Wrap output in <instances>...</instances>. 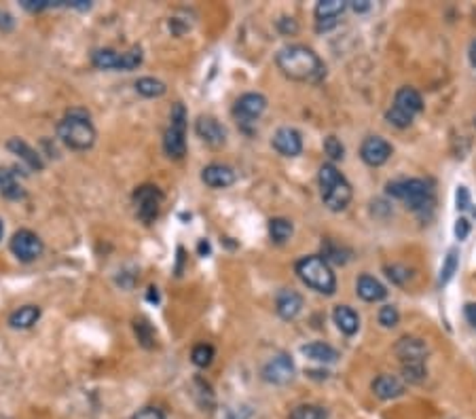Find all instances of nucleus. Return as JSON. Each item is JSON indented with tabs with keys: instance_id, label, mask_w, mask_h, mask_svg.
Wrapping results in <instances>:
<instances>
[{
	"instance_id": "nucleus-1",
	"label": "nucleus",
	"mask_w": 476,
	"mask_h": 419,
	"mask_svg": "<svg viewBox=\"0 0 476 419\" xmlns=\"http://www.w3.org/2000/svg\"><path fill=\"white\" fill-rule=\"evenodd\" d=\"M275 64L284 77L301 83H317L326 75L324 62L317 58L316 51L305 45H288L280 49L275 55Z\"/></svg>"
},
{
	"instance_id": "nucleus-2",
	"label": "nucleus",
	"mask_w": 476,
	"mask_h": 419,
	"mask_svg": "<svg viewBox=\"0 0 476 419\" xmlns=\"http://www.w3.org/2000/svg\"><path fill=\"white\" fill-rule=\"evenodd\" d=\"M58 138L73 151H87L95 144V127L87 110L73 108L58 123Z\"/></svg>"
},
{
	"instance_id": "nucleus-3",
	"label": "nucleus",
	"mask_w": 476,
	"mask_h": 419,
	"mask_svg": "<svg viewBox=\"0 0 476 419\" xmlns=\"http://www.w3.org/2000/svg\"><path fill=\"white\" fill-rule=\"evenodd\" d=\"M317 182H319V197L322 203L330 212H341L349 206L354 191L347 178L334 168L332 164H324L317 171Z\"/></svg>"
},
{
	"instance_id": "nucleus-4",
	"label": "nucleus",
	"mask_w": 476,
	"mask_h": 419,
	"mask_svg": "<svg viewBox=\"0 0 476 419\" xmlns=\"http://www.w3.org/2000/svg\"><path fill=\"white\" fill-rule=\"evenodd\" d=\"M386 193L394 199H400L411 208L413 212H425L434 206V189L430 182L421 178H411V180H394L388 182Z\"/></svg>"
},
{
	"instance_id": "nucleus-5",
	"label": "nucleus",
	"mask_w": 476,
	"mask_h": 419,
	"mask_svg": "<svg viewBox=\"0 0 476 419\" xmlns=\"http://www.w3.org/2000/svg\"><path fill=\"white\" fill-rule=\"evenodd\" d=\"M297 275L299 280L316 290L319 295H334L337 290V277L330 269V265L322 256H303L297 262Z\"/></svg>"
},
{
	"instance_id": "nucleus-6",
	"label": "nucleus",
	"mask_w": 476,
	"mask_h": 419,
	"mask_svg": "<svg viewBox=\"0 0 476 419\" xmlns=\"http://www.w3.org/2000/svg\"><path fill=\"white\" fill-rule=\"evenodd\" d=\"M421 110H423V100H421L419 91L413 87H400L394 95L392 108H388V112H386V119L390 125L404 129L413 123L415 115Z\"/></svg>"
},
{
	"instance_id": "nucleus-7",
	"label": "nucleus",
	"mask_w": 476,
	"mask_h": 419,
	"mask_svg": "<svg viewBox=\"0 0 476 419\" xmlns=\"http://www.w3.org/2000/svg\"><path fill=\"white\" fill-rule=\"evenodd\" d=\"M163 151L169 159H182L186 155V108L176 102L169 112V125L163 134Z\"/></svg>"
},
{
	"instance_id": "nucleus-8",
	"label": "nucleus",
	"mask_w": 476,
	"mask_h": 419,
	"mask_svg": "<svg viewBox=\"0 0 476 419\" xmlns=\"http://www.w3.org/2000/svg\"><path fill=\"white\" fill-rule=\"evenodd\" d=\"M134 206L136 214L144 225H153L159 218L161 206H163V193L153 184H142L134 193Z\"/></svg>"
},
{
	"instance_id": "nucleus-9",
	"label": "nucleus",
	"mask_w": 476,
	"mask_h": 419,
	"mask_svg": "<svg viewBox=\"0 0 476 419\" xmlns=\"http://www.w3.org/2000/svg\"><path fill=\"white\" fill-rule=\"evenodd\" d=\"M11 252L21 260V262H32V260H36L43 250H45V246H43V240L34 233V231H30V229H19L13 238H11Z\"/></svg>"
},
{
	"instance_id": "nucleus-10",
	"label": "nucleus",
	"mask_w": 476,
	"mask_h": 419,
	"mask_svg": "<svg viewBox=\"0 0 476 419\" xmlns=\"http://www.w3.org/2000/svg\"><path fill=\"white\" fill-rule=\"evenodd\" d=\"M267 108V97L260 93H243L233 106V117L239 125H252L260 119Z\"/></svg>"
},
{
	"instance_id": "nucleus-11",
	"label": "nucleus",
	"mask_w": 476,
	"mask_h": 419,
	"mask_svg": "<svg viewBox=\"0 0 476 419\" xmlns=\"http://www.w3.org/2000/svg\"><path fill=\"white\" fill-rule=\"evenodd\" d=\"M263 379L267 383H273V386H286L295 379V362L290 356L286 354H280L275 358H271L265 368H263Z\"/></svg>"
},
{
	"instance_id": "nucleus-12",
	"label": "nucleus",
	"mask_w": 476,
	"mask_h": 419,
	"mask_svg": "<svg viewBox=\"0 0 476 419\" xmlns=\"http://www.w3.org/2000/svg\"><path fill=\"white\" fill-rule=\"evenodd\" d=\"M360 157L366 166L379 168L392 157V144L381 136H369L360 147Z\"/></svg>"
},
{
	"instance_id": "nucleus-13",
	"label": "nucleus",
	"mask_w": 476,
	"mask_h": 419,
	"mask_svg": "<svg viewBox=\"0 0 476 419\" xmlns=\"http://www.w3.org/2000/svg\"><path fill=\"white\" fill-rule=\"evenodd\" d=\"M394 354L400 358L402 364H408V362H425V358L430 354V347L419 336H402V339H398V343L394 345Z\"/></svg>"
},
{
	"instance_id": "nucleus-14",
	"label": "nucleus",
	"mask_w": 476,
	"mask_h": 419,
	"mask_svg": "<svg viewBox=\"0 0 476 419\" xmlns=\"http://www.w3.org/2000/svg\"><path fill=\"white\" fill-rule=\"evenodd\" d=\"M347 2L343 0H319L316 4V30L317 32H326L330 28H334L341 19V15L345 13Z\"/></svg>"
},
{
	"instance_id": "nucleus-15",
	"label": "nucleus",
	"mask_w": 476,
	"mask_h": 419,
	"mask_svg": "<svg viewBox=\"0 0 476 419\" xmlns=\"http://www.w3.org/2000/svg\"><path fill=\"white\" fill-rule=\"evenodd\" d=\"M273 149L284 157H297L303 151V138L295 127H280L271 140Z\"/></svg>"
},
{
	"instance_id": "nucleus-16",
	"label": "nucleus",
	"mask_w": 476,
	"mask_h": 419,
	"mask_svg": "<svg viewBox=\"0 0 476 419\" xmlns=\"http://www.w3.org/2000/svg\"><path fill=\"white\" fill-rule=\"evenodd\" d=\"M195 132L210 147H223L227 140V129L214 117H199L195 123Z\"/></svg>"
},
{
	"instance_id": "nucleus-17",
	"label": "nucleus",
	"mask_w": 476,
	"mask_h": 419,
	"mask_svg": "<svg viewBox=\"0 0 476 419\" xmlns=\"http://www.w3.org/2000/svg\"><path fill=\"white\" fill-rule=\"evenodd\" d=\"M303 309V297L297 290H282L275 299V312L284 320H292Z\"/></svg>"
},
{
	"instance_id": "nucleus-18",
	"label": "nucleus",
	"mask_w": 476,
	"mask_h": 419,
	"mask_svg": "<svg viewBox=\"0 0 476 419\" xmlns=\"http://www.w3.org/2000/svg\"><path fill=\"white\" fill-rule=\"evenodd\" d=\"M201 180L212 189H227L236 182V171L223 164H210L201 171Z\"/></svg>"
},
{
	"instance_id": "nucleus-19",
	"label": "nucleus",
	"mask_w": 476,
	"mask_h": 419,
	"mask_svg": "<svg viewBox=\"0 0 476 419\" xmlns=\"http://www.w3.org/2000/svg\"><path fill=\"white\" fill-rule=\"evenodd\" d=\"M356 292H358V297H360L362 301H366V303H377V301H384V299L388 297L386 286H384L379 280H375L373 275H366V273L358 277V282H356Z\"/></svg>"
},
{
	"instance_id": "nucleus-20",
	"label": "nucleus",
	"mask_w": 476,
	"mask_h": 419,
	"mask_svg": "<svg viewBox=\"0 0 476 419\" xmlns=\"http://www.w3.org/2000/svg\"><path fill=\"white\" fill-rule=\"evenodd\" d=\"M371 388H373V394L379 401H394V398L404 394V383L398 379L396 375H379L373 381Z\"/></svg>"
},
{
	"instance_id": "nucleus-21",
	"label": "nucleus",
	"mask_w": 476,
	"mask_h": 419,
	"mask_svg": "<svg viewBox=\"0 0 476 419\" xmlns=\"http://www.w3.org/2000/svg\"><path fill=\"white\" fill-rule=\"evenodd\" d=\"M332 320H334L337 329L347 336L356 335L358 329H360V318H358V314H356L351 307H347V305H339V307H334V312H332Z\"/></svg>"
},
{
	"instance_id": "nucleus-22",
	"label": "nucleus",
	"mask_w": 476,
	"mask_h": 419,
	"mask_svg": "<svg viewBox=\"0 0 476 419\" xmlns=\"http://www.w3.org/2000/svg\"><path fill=\"white\" fill-rule=\"evenodd\" d=\"M6 149H9L11 153H15L21 161H26L28 168L38 169V171L45 168V164H43V159L38 157V153H36L30 144H26L21 138H11V140L6 142Z\"/></svg>"
},
{
	"instance_id": "nucleus-23",
	"label": "nucleus",
	"mask_w": 476,
	"mask_h": 419,
	"mask_svg": "<svg viewBox=\"0 0 476 419\" xmlns=\"http://www.w3.org/2000/svg\"><path fill=\"white\" fill-rule=\"evenodd\" d=\"M38 318H41V307L23 305L9 316V327L17 329V331H26V329H32L38 322Z\"/></svg>"
},
{
	"instance_id": "nucleus-24",
	"label": "nucleus",
	"mask_w": 476,
	"mask_h": 419,
	"mask_svg": "<svg viewBox=\"0 0 476 419\" xmlns=\"http://www.w3.org/2000/svg\"><path fill=\"white\" fill-rule=\"evenodd\" d=\"M301 351H303V356H307L310 360H316V362H326V364H330V362H334V360L339 358V351H337L332 345L322 343V341H314V343L303 345V347H301Z\"/></svg>"
},
{
	"instance_id": "nucleus-25",
	"label": "nucleus",
	"mask_w": 476,
	"mask_h": 419,
	"mask_svg": "<svg viewBox=\"0 0 476 419\" xmlns=\"http://www.w3.org/2000/svg\"><path fill=\"white\" fill-rule=\"evenodd\" d=\"M0 193H2L6 199H23V197H26V191H23V186L19 184L17 174H15L13 169L9 168L0 169Z\"/></svg>"
},
{
	"instance_id": "nucleus-26",
	"label": "nucleus",
	"mask_w": 476,
	"mask_h": 419,
	"mask_svg": "<svg viewBox=\"0 0 476 419\" xmlns=\"http://www.w3.org/2000/svg\"><path fill=\"white\" fill-rule=\"evenodd\" d=\"M295 233V227L288 218H271L269 221V235H271V242L275 244H286Z\"/></svg>"
},
{
	"instance_id": "nucleus-27",
	"label": "nucleus",
	"mask_w": 476,
	"mask_h": 419,
	"mask_svg": "<svg viewBox=\"0 0 476 419\" xmlns=\"http://www.w3.org/2000/svg\"><path fill=\"white\" fill-rule=\"evenodd\" d=\"M91 62L100 70H117V66H119V53L112 51V49H97V51H93Z\"/></svg>"
},
{
	"instance_id": "nucleus-28",
	"label": "nucleus",
	"mask_w": 476,
	"mask_h": 419,
	"mask_svg": "<svg viewBox=\"0 0 476 419\" xmlns=\"http://www.w3.org/2000/svg\"><path fill=\"white\" fill-rule=\"evenodd\" d=\"M136 91H138L140 95H144V97H161V95L167 91V87H165L163 81H159V79L142 77V79L136 81Z\"/></svg>"
},
{
	"instance_id": "nucleus-29",
	"label": "nucleus",
	"mask_w": 476,
	"mask_h": 419,
	"mask_svg": "<svg viewBox=\"0 0 476 419\" xmlns=\"http://www.w3.org/2000/svg\"><path fill=\"white\" fill-rule=\"evenodd\" d=\"M425 377H428L425 362H408V364H402V379L406 383L419 386V383L425 381Z\"/></svg>"
},
{
	"instance_id": "nucleus-30",
	"label": "nucleus",
	"mask_w": 476,
	"mask_h": 419,
	"mask_svg": "<svg viewBox=\"0 0 476 419\" xmlns=\"http://www.w3.org/2000/svg\"><path fill=\"white\" fill-rule=\"evenodd\" d=\"M191 360H193L195 366H199V368H208V366L212 364V360H214V347H212L210 343H199V345H195L193 351H191Z\"/></svg>"
},
{
	"instance_id": "nucleus-31",
	"label": "nucleus",
	"mask_w": 476,
	"mask_h": 419,
	"mask_svg": "<svg viewBox=\"0 0 476 419\" xmlns=\"http://www.w3.org/2000/svg\"><path fill=\"white\" fill-rule=\"evenodd\" d=\"M140 64H142V49L140 47H132L129 51L119 53V66H117V70L129 73V70H136Z\"/></svg>"
},
{
	"instance_id": "nucleus-32",
	"label": "nucleus",
	"mask_w": 476,
	"mask_h": 419,
	"mask_svg": "<svg viewBox=\"0 0 476 419\" xmlns=\"http://www.w3.org/2000/svg\"><path fill=\"white\" fill-rule=\"evenodd\" d=\"M290 419H328V413L317 405H299L290 411Z\"/></svg>"
},
{
	"instance_id": "nucleus-33",
	"label": "nucleus",
	"mask_w": 476,
	"mask_h": 419,
	"mask_svg": "<svg viewBox=\"0 0 476 419\" xmlns=\"http://www.w3.org/2000/svg\"><path fill=\"white\" fill-rule=\"evenodd\" d=\"M458 265H460L458 250H451L447 254V258H445V262H443V269H440V277H438V284H440V286L449 284V280H451L453 273L458 271Z\"/></svg>"
},
{
	"instance_id": "nucleus-34",
	"label": "nucleus",
	"mask_w": 476,
	"mask_h": 419,
	"mask_svg": "<svg viewBox=\"0 0 476 419\" xmlns=\"http://www.w3.org/2000/svg\"><path fill=\"white\" fill-rule=\"evenodd\" d=\"M324 153L332 159V161H341L345 157V147L341 144V140L337 136H328L324 140Z\"/></svg>"
},
{
	"instance_id": "nucleus-35",
	"label": "nucleus",
	"mask_w": 476,
	"mask_h": 419,
	"mask_svg": "<svg viewBox=\"0 0 476 419\" xmlns=\"http://www.w3.org/2000/svg\"><path fill=\"white\" fill-rule=\"evenodd\" d=\"M398 322H400V314H398L394 305H386V307L379 309V324L384 329H394Z\"/></svg>"
},
{
	"instance_id": "nucleus-36",
	"label": "nucleus",
	"mask_w": 476,
	"mask_h": 419,
	"mask_svg": "<svg viewBox=\"0 0 476 419\" xmlns=\"http://www.w3.org/2000/svg\"><path fill=\"white\" fill-rule=\"evenodd\" d=\"M136 335L142 341L144 347H153L155 335H153V329L147 320H136Z\"/></svg>"
},
{
	"instance_id": "nucleus-37",
	"label": "nucleus",
	"mask_w": 476,
	"mask_h": 419,
	"mask_svg": "<svg viewBox=\"0 0 476 419\" xmlns=\"http://www.w3.org/2000/svg\"><path fill=\"white\" fill-rule=\"evenodd\" d=\"M60 2L58 0H21V6L30 13H38V11H45L49 6H58Z\"/></svg>"
},
{
	"instance_id": "nucleus-38",
	"label": "nucleus",
	"mask_w": 476,
	"mask_h": 419,
	"mask_svg": "<svg viewBox=\"0 0 476 419\" xmlns=\"http://www.w3.org/2000/svg\"><path fill=\"white\" fill-rule=\"evenodd\" d=\"M386 271H388V277H390L394 284H404V282L411 277L408 269H406V267H402V265H392V267H386Z\"/></svg>"
},
{
	"instance_id": "nucleus-39",
	"label": "nucleus",
	"mask_w": 476,
	"mask_h": 419,
	"mask_svg": "<svg viewBox=\"0 0 476 419\" xmlns=\"http://www.w3.org/2000/svg\"><path fill=\"white\" fill-rule=\"evenodd\" d=\"M277 28H280V32H284V34H297V32H299V26H297V21H295L292 17H282V19H277Z\"/></svg>"
},
{
	"instance_id": "nucleus-40",
	"label": "nucleus",
	"mask_w": 476,
	"mask_h": 419,
	"mask_svg": "<svg viewBox=\"0 0 476 419\" xmlns=\"http://www.w3.org/2000/svg\"><path fill=\"white\" fill-rule=\"evenodd\" d=\"M470 193L466 186H460L458 189V210H470Z\"/></svg>"
},
{
	"instance_id": "nucleus-41",
	"label": "nucleus",
	"mask_w": 476,
	"mask_h": 419,
	"mask_svg": "<svg viewBox=\"0 0 476 419\" xmlns=\"http://www.w3.org/2000/svg\"><path fill=\"white\" fill-rule=\"evenodd\" d=\"M134 419H165V415L159 409H155V407H144V409H140L134 415Z\"/></svg>"
},
{
	"instance_id": "nucleus-42",
	"label": "nucleus",
	"mask_w": 476,
	"mask_h": 419,
	"mask_svg": "<svg viewBox=\"0 0 476 419\" xmlns=\"http://www.w3.org/2000/svg\"><path fill=\"white\" fill-rule=\"evenodd\" d=\"M468 233H470V223H468L466 218H460L458 225H455V235H458V240H466Z\"/></svg>"
},
{
	"instance_id": "nucleus-43",
	"label": "nucleus",
	"mask_w": 476,
	"mask_h": 419,
	"mask_svg": "<svg viewBox=\"0 0 476 419\" xmlns=\"http://www.w3.org/2000/svg\"><path fill=\"white\" fill-rule=\"evenodd\" d=\"M13 26H15V19L11 17V13L0 11V30H2V32H11Z\"/></svg>"
},
{
	"instance_id": "nucleus-44",
	"label": "nucleus",
	"mask_w": 476,
	"mask_h": 419,
	"mask_svg": "<svg viewBox=\"0 0 476 419\" xmlns=\"http://www.w3.org/2000/svg\"><path fill=\"white\" fill-rule=\"evenodd\" d=\"M347 6H351L356 13H366L373 4H371V0H351Z\"/></svg>"
},
{
	"instance_id": "nucleus-45",
	"label": "nucleus",
	"mask_w": 476,
	"mask_h": 419,
	"mask_svg": "<svg viewBox=\"0 0 476 419\" xmlns=\"http://www.w3.org/2000/svg\"><path fill=\"white\" fill-rule=\"evenodd\" d=\"M464 314H466V320H468L472 327H476V303H468L466 309H464Z\"/></svg>"
},
{
	"instance_id": "nucleus-46",
	"label": "nucleus",
	"mask_w": 476,
	"mask_h": 419,
	"mask_svg": "<svg viewBox=\"0 0 476 419\" xmlns=\"http://www.w3.org/2000/svg\"><path fill=\"white\" fill-rule=\"evenodd\" d=\"M66 4H68V6H75V9H80V11H87V9L91 6L89 0H66Z\"/></svg>"
},
{
	"instance_id": "nucleus-47",
	"label": "nucleus",
	"mask_w": 476,
	"mask_h": 419,
	"mask_svg": "<svg viewBox=\"0 0 476 419\" xmlns=\"http://www.w3.org/2000/svg\"><path fill=\"white\" fill-rule=\"evenodd\" d=\"M468 58H470V64L476 70V38L470 43V49H468Z\"/></svg>"
},
{
	"instance_id": "nucleus-48",
	"label": "nucleus",
	"mask_w": 476,
	"mask_h": 419,
	"mask_svg": "<svg viewBox=\"0 0 476 419\" xmlns=\"http://www.w3.org/2000/svg\"><path fill=\"white\" fill-rule=\"evenodd\" d=\"M2 231H4V225H2V221H0V240H2Z\"/></svg>"
}]
</instances>
